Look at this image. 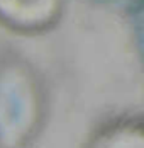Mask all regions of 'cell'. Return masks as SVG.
<instances>
[{"mask_svg":"<svg viewBox=\"0 0 144 148\" xmlns=\"http://www.w3.org/2000/svg\"><path fill=\"white\" fill-rule=\"evenodd\" d=\"M88 148H144V123H115L97 133Z\"/></svg>","mask_w":144,"mask_h":148,"instance_id":"6da1fadb","label":"cell"}]
</instances>
